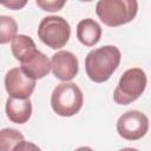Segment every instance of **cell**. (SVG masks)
<instances>
[{
	"mask_svg": "<svg viewBox=\"0 0 151 151\" xmlns=\"http://www.w3.org/2000/svg\"><path fill=\"white\" fill-rule=\"evenodd\" d=\"M67 0H35L37 5L46 12H57L60 11Z\"/></svg>",
	"mask_w": 151,
	"mask_h": 151,
	"instance_id": "obj_15",
	"label": "cell"
},
{
	"mask_svg": "<svg viewBox=\"0 0 151 151\" xmlns=\"http://www.w3.org/2000/svg\"><path fill=\"white\" fill-rule=\"evenodd\" d=\"M83 92L74 83L66 81L57 85L51 96V106L53 111L61 117L77 114L83 106Z\"/></svg>",
	"mask_w": 151,
	"mask_h": 151,
	"instance_id": "obj_3",
	"label": "cell"
},
{
	"mask_svg": "<svg viewBox=\"0 0 151 151\" xmlns=\"http://www.w3.org/2000/svg\"><path fill=\"white\" fill-rule=\"evenodd\" d=\"M24 142V136L15 129H2L0 132V149L2 151L15 150Z\"/></svg>",
	"mask_w": 151,
	"mask_h": 151,
	"instance_id": "obj_13",
	"label": "cell"
},
{
	"mask_svg": "<svg viewBox=\"0 0 151 151\" xmlns=\"http://www.w3.org/2000/svg\"><path fill=\"white\" fill-rule=\"evenodd\" d=\"M11 50L14 58L20 63L27 61L39 51L37 50V46L32 40V38L25 34H19L12 40Z\"/></svg>",
	"mask_w": 151,
	"mask_h": 151,
	"instance_id": "obj_12",
	"label": "cell"
},
{
	"mask_svg": "<svg viewBox=\"0 0 151 151\" xmlns=\"http://www.w3.org/2000/svg\"><path fill=\"white\" fill-rule=\"evenodd\" d=\"M101 37L100 25L91 18L79 21L77 25V38L85 46H94Z\"/></svg>",
	"mask_w": 151,
	"mask_h": 151,
	"instance_id": "obj_10",
	"label": "cell"
},
{
	"mask_svg": "<svg viewBox=\"0 0 151 151\" xmlns=\"http://www.w3.org/2000/svg\"><path fill=\"white\" fill-rule=\"evenodd\" d=\"M137 12V0H99L96 6L97 15L109 27H117L132 21Z\"/></svg>",
	"mask_w": 151,
	"mask_h": 151,
	"instance_id": "obj_2",
	"label": "cell"
},
{
	"mask_svg": "<svg viewBox=\"0 0 151 151\" xmlns=\"http://www.w3.org/2000/svg\"><path fill=\"white\" fill-rule=\"evenodd\" d=\"M71 35L70 24L61 17L50 15L45 17L38 27L39 39L53 50L61 48L66 45Z\"/></svg>",
	"mask_w": 151,
	"mask_h": 151,
	"instance_id": "obj_5",
	"label": "cell"
},
{
	"mask_svg": "<svg viewBox=\"0 0 151 151\" xmlns=\"http://www.w3.org/2000/svg\"><path fill=\"white\" fill-rule=\"evenodd\" d=\"M28 0H0L1 5L9 8V9H13V11H17V9H21L26 6Z\"/></svg>",
	"mask_w": 151,
	"mask_h": 151,
	"instance_id": "obj_16",
	"label": "cell"
},
{
	"mask_svg": "<svg viewBox=\"0 0 151 151\" xmlns=\"http://www.w3.org/2000/svg\"><path fill=\"white\" fill-rule=\"evenodd\" d=\"M147 130V117L137 110H131L123 113L117 122V132L126 140H138L146 134Z\"/></svg>",
	"mask_w": 151,
	"mask_h": 151,
	"instance_id": "obj_6",
	"label": "cell"
},
{
	"mask_svg": "<svg viewBox=\"0 0 151 151\" xmlns=\"http://www.w3.org/2000/svg\"><path fill=\"white\" fill-rule=\"evenodd\" d=\"M146 74L142 68L126 70L120 77L113 92V99L119 105H127L138 99L146 87Z\"/></svg>",
	"mask_w": 151,
	"mask_h": 151,
	"instance_id": "obj_4",
	"label": "cell"
},
{
	"mask_svg": "<svg viewBox=\"0 0 151 151\" xmlns=\"http://www.w3.org/2000/svg\"><path fill=\"white\" fill-rule=\"evenodd\" d=\"M51 68L54 77L63 81L72 80L79 70L77 57L68 51H59L52 55Z\"/></svg>",
	"mask_w": 151,
	"mask_h": 151,
	"instance_id": "obj_8",
	"label": "cell"
},
{
	"mask_svg": "<svg viewBox=\"0 0 151 151\" xmlns=\"http://www.w3.org/2000/svg\"><path fill=\"white\" fill-rule=\"evenodd\" d=\"M5 87L9 97L29 98L35 88V79L29 77L21 67H14L5 76Z\"/></svg>",
	"mask_w": 151,
	"mask_h": 151,
	"instance_id": "obj_7",
	"label": "cell"
},
{
	"mask_svg": "<svg viewBox=\"0 0 151 151\" xmlns=\"http://www.w3.org/2000/svg\"><path fill=\"white\" fill-rule=\"evenodd\" d=\"M122 59L118 47L106 45L92 50L85 59V70L88 78L94 83H104L110 79L119 66Z\"/></svg>",
	"mask_w": 151,
	"mask_h": 151,
	"instance_id": "obj_1",
	"label": "cell"
},
{
	"mask_svg": "<svg viewBox=\"0 0 151 151\" xmlns=\"http://www.w3.org/2000/svg\"><path fill=\"white\" fill-rule=\"evenodd\" d=\"M5 109L8 119L15 124H25L32 114V103L29 98L8 97Z\"/></svg>",
	"mask_w": 151,
	"mask_h": 151,
	"instance_id": "obj_9",
	"label": "cell"
},
{
	"mask_svg": "<svg viewBox=\"0 0 151 151\" xmlns=\"http://www.w3.org/2000/svg\"><path fill=\"white\" fill-rule=\"evenodd\" d=\"M21 68L33 79H41L45 76L50 73L51 68V61L48 58L40 51H38L32 58H29L27 61L21 63Z\"/></svg>",
	"mask_w": 151,
	"mask_h": 151,
	"instance_id": "obj_11",
	"label": "cell"
},
{
	"mask_svg": "<svg viewBox=\"0 0 151 151\" xmlns=\"http://www.w3.org/2000/svg\"><path fill=\"white\" fill-rule=\"evenodd\" d=\"M18 25L12 17L1 15L0 17V42L6 44L12 41L17 37Z\"/></svg>",
	"mask_w": 151,
	"mask_h": 151,
	"instance_id": "obj_14",
	"label": "cell"
},
{
	"mask_svg": "<svg viewBox=\"0 0 151 151\" xmlns=\"http://www.w3.org/2000/svg\"><path fill=\"white\" fill-rule=\"evenodd\" d=\"M79 1H83V2H90V1H93V0H79Z\"/></svg>",
	"mask_w": 151,
	"mask_h": 151,
	"instance_id": "obj_17",
	"label": "cell"
}]
</instances>
